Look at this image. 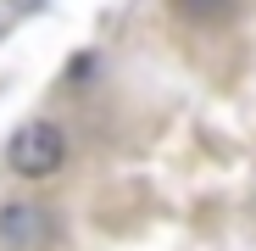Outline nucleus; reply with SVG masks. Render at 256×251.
<instances>
[{
    "instance_id": "obj_1",
    "label": "nucleus",
    "mask_w": 256,
    "mask_h": 251,
    "mask_svg": "<svg viewBox=\"0 0 256 251\" xmlns=\"http://www.w3.org/2000/svg\"><path fill=\"white\" fill-rule=\"evenodd\" d=\"M6 162H12L17 179H50V173H62V162H67L62 123H45V117L22 123V129L6 140Z\"/></svg>"
},
{
    "instance_id": "obj_2",
    "label": "nucleus",
    "mask_w": 256,
    "mask_h": 251,
    "mask_svg": "<svg viewBox=\"0 0 256 251\" xmlns=\"http://www.w3.org/2000/svg\"><path fill=\"white\" fill-rule=\"evenodd\" d=\"M45 234H50L45 206H34V201H12V206H0V245H12V251H34V245H45Z\"/></svg>"
},
{
    "instance_id": "obj_3",
    "label": "nucleus",
    "mask_w": 256,
    "mask_h": 251,
    "mask_svg": "<svg viewBox=\"0 0 256 251\" xmlns=\"http://www.w3.org/2000/svg\"><path fill=\"white\" fill-rule=\"evenodd\" d=\"M173 6H178L190 23H223V17H228V0H173Z\"/></svg>"
}]
</instances>
